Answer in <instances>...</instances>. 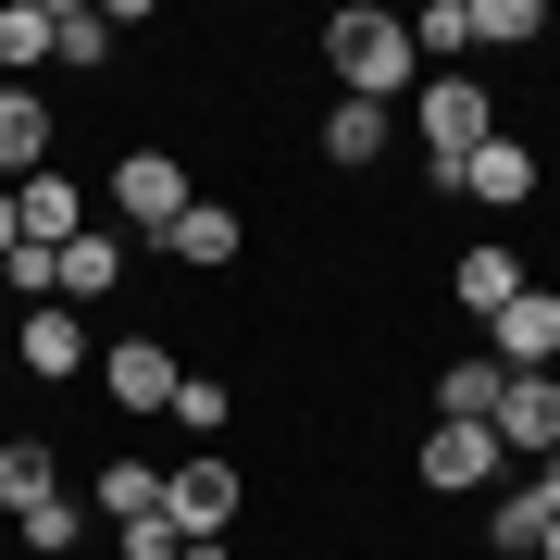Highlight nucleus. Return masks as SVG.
I'll return each instance as SVG.
<instances>
[{"instance_id": "f257e3e1", "label": "nucleus", "mask_w": 560, "mask_h": 560, "mask_svg": "<svg viewBox=\"0 0 560 560\" xmlns=\"http://www.w3.org/2000/svg\"><path fill=\"white\" fill-rule=\"evenodd\" d=\"M324 62H337V88H349V101H374V113H386V101L411 88V62H423V50H411V25H399V13L349 0V13L324 25Z\"/></svg>"}, {"instance_id": "f03ea898", "label": "nucleus", "mask_w": 560, "mask_h": 560, "mask_svg": "<svg viewBox=\"0 0 560 560\" xmlns=\"http://www.w3.org/2000/svg\"><path fill=\"white\" fill-rule=\"evenodd\" d=\"M411 125H423V150H436V175H460L486 138H499V113H486V88L474 75H436V88H411Z\"/></svg>"}, {"instance_id": "7ed1b4c3", "label": "nucleus", "mask_w": 560, "mask_h": 560, "mask_svg": "<svg viewBox=\"0 0 560 560\" xmlns=\"http://www.w3.org/2000/svg\"><path fill=\"white\" fill-rule=\"evenodd\" d=\"M162 523H175V536H224V523H237V460L187 448L175 474H162Z\"/></svg>"}, {"instance_id": "20e7f679", "label": "nucleus", "mask_w": 560, "mask_h": 560, "mask_svg": "<svg viewBox=\"0 0 560 560\" xmlns=\"http://www.w3.org/2000/svg\"><path fill=\"white\" fill-rule=\"evenodd\" d=\"M486 436H499V460H548V448H560V374H511Z\"/></svg>"}, {"instance_id": "39448f33", "label": "nucleus", "mask_w": 560, "mask_h": 560, "mask_svg": "<svg viewBox=\"0 0 560 560\" xmlns=\"http://www.w3.org/2000/svg\"><path fill=\"white\" fill-rule=\"evenodd\" d=\"M113 212H125V224H150V237H162V224L187 212V162H175V150H138V162L113 175Z\"/></svg>"}, {"instance_id": "423d86ee", "label": "nucleus", "mask_w": 560, "mask_h": 560, "mask_svg": "<svg viewBox=\"0 0 560 560\" xmlns=\"http://www.w3.org/2000/svg\"><path fill=\"white\" fill-rule=\"evenodd\" d=\"M486 361H499V374H548V361H560V300H548V287H523V300L499 312V349H486Z\"/></svg>"}, {"instance_id": "0eeeda50", "label": "nucleus", "mask_w": 560, "mask_h": 560, "mask_svg": "<svg viewBox=\"0 0 560 560\" xmlns=\"http://www.w3.org/2000/svg\"><path fill=\"white\" fill-rule=\"evenodd\" d=\"M486 474H499V436H486V423H436V436H423V486H436V499H474Z\"/></svg>"}, {"instance_id": "6e6552de", "label": "nucleus", "mask_w": 560, "mask_h": 560, "mask_svg": "<svg viewBox=\"0 0 560 560\" xmlns=\"http://www.w3.org/2000/svg\"><path fill=\"white\" fill-rule=\"evenodd\" d=\"M101 374H113V399H125V411H175V349H162V337H113Z\"/></svg>"}, {"instance_id": "1a4fd4ad", "label": "nucleus", "mask_w": 560, "mask_h": 560, "mask_svg": "<svg viewBox=\"0 0 560 560\" xmlns=\"http://www.w3.org/2000/svg\"><path fill=\"white\" fill-rule=\"evenodd\" d=\"M13 349H25V374H50V386H62V374H88V324L62 312V300L25 312V324H13Z\"/></svg>"}, {"instance_id": "9d476101", "label": "nucleus", "mask_w": 560, "mask_h": 560, "mask_svg": "<svg viewBox=\"0 0 560 560\" xmlns=\"http://www.w3.org/2000/svg\"><path fill=\"white\" fill-rule=\"evenodd\" d=\"M25 175H50V113H38V88H0V187H25Z\"/></svg>"}, {"instance_id": "9b49d317", "label": "nucleus", "mask_w": 560, "mask_h": 560, "mask_svg": "<svg viewBox=\"0 0 560 560\" xmlns=\"http://www.w3.org/2000/svg\"><path fill=\"white\" fill-rule=\"evenodd\" d=\"M460 187H474L486 212H523V200H536V150H511V138H486L474 162H460Z\"/></svg>"}, {"instance_id": "f8f14e48", "label": "nucleus", "mask_w": 560, "mask_h": 560, "mask_svg": "<svg viewBox=\"0 0 560 560\" xmlns=\"http://www.w3.org/2000/svg\"><path fill=\"white\" fill-rule=\"evenodd\" d=\"M50 499H62V460L38 436H0V511L25 523V511H50Z\"/></svg>"}, {"instance_id": "ddd939ff", "label": "nucleus", "mask_w": 560, "mask_h": 560, "mask_svg": "<svg viewBox=\"0 0 560 560\" xmlns=\"http://www.w3.org/2000/svg\"><path fill=\"white\" fill-rule=\"evenodd\" d=\"M162 249H175L187 275H212V261H237V212H224V200H187L175 224H162Z\"/></svg>"}, {"instance_id": "4468645a", "label": "nucleus", "mask_w": 560, "mask_h": 560, "mask_svg": "<svg viewBox=\"0 0 560 560\" xmlns=\"http://www.w3.org/2000/svg\"><path fill=\"white\" fill-rule=\"evenodd\" d=\"M523 300V261L499 249V237H486V249H460V312H486V324H499Z\"/></svg>"}, {"instance_id": "2eb2a0df", "label": "nucleus", "mask_w": 560, "mask_h": 560, "mask_svg": "<svg viewBox=\"0 0 560 560\" xmlns=\"http://www.w3.org/2000/svg\"><path fill=\"white\" fill-rule=\"evenodd\" d=\"M50 287H62V300H113V287H125V237H75L50 261Z\"/></svg>"}, {"instance_id": "dca6fc26", "label": "nucleus", "mask_w": 560, "mask_h": 560, "mask_svg": "<svg viewBox=\"0 0 560 560\" xmlns=\"http://www.w3.org/2000/svg\"><path fill=\"white\" fill-rule=\"evenodd\" d=\"M499 386H511V374H499L486 349H474V361H448V386H436V423H499Z\"/></svg>"}, {"instance_id": "f3484780", "label": "nucleus", "mask_w": 560, "mask_h": 560, "mask_svg": "<svg viewBox=\"0 0 560 560\" xmlns=\"http://www.w3.org/2000/svg\"><path fill=\"white\" fill-rule=\"evenodd\" d=\"M101 511H113V523H150V511H162V460H138V448L101 460Z\"/></svg>"}, {"instance_id": "a211bd4d", "label": "nucleus", "mask_w": 560, "mask_h": 560, "mask_svg": "<svg viewBox=\"0 0 560 560\" xmlns=\"http://www.w3.org/2000/svg\"><path fill=\"white\" fill-rule=\"evenodd\" d=\"M38 50H50V0H0V88H13Z\"/></svg>"}, {"instance_id": "6ab92c4d", "label": "nucleus", "mask_w": 560, "mask_h": 560, "mask_svg": "<svg viewBox=\"0 0 560 560\" xmlns=\"http://www.w3.org/2000/svg\"><path fill=\"white\" fill-rule=\"evenodd\" d=\"M548 38V0H474V50H523Z\"/></svg>"}, {"instance_id": "aec40b11", "label": "nucleus", "mask_w": 560, "mask_h": 560, "mask_svg": "<svg viewBox=\"0 0 560 560\" xmlns=\"http://www.w3.org/2000/svg\"><path fill=\"white\" fill-rule=\"evenodd\" d=\"M386 138H399V113H374V101H337V125H324V150H337V162H374Z\"/></svg>"}, {"instance_id": "412c9836", "label": "nucleus", "mask_w": 560, "mask_h": 560, "mask_svg": "<svg viewBox=\"0 0 560 560\" xmlns=\"http://www.w3.org/2000/svg\"><path fill=\"white\" fill-rule=\"evenodd\" d=\"M50 50L101 75V50H113V13H88V0H62V13H50Z\"/></svg>"}, {"instance_id": "4be33fe9", "label": "nucleus", "mask_w": 560, "mask_h": 560, "mask_svg": "<svg viewBox=\"0 0 560 560\" xmlns=\"http://www.w3.org/2000/svg\"><path fill=\"white\" fill-rule=\"evenodd\" d=\"M411 50H474V0H423V13H411Z\"/></svg>"}, {"instance_id": "5701e85b", "label": "nucleus", "mask_w": 560, "mask_h": 560, "mask_svg": "<svg viewBox=\"0 0 560 560\" xmlns=\"http://www.w3.org/2000/svg\"><path fill=\"white\" fill-rule=\"evenodd\" d=\"M548 523H560V511H548V486H523V499H499V523H486V536H499V548H536Z\"/></svg>"}, {"instance_id": "b1692460", "label": "nucleus", "mask_w": 560, "mask_h": 560, "mask_svg": "<svg viewBox=\"0 0 560 560\" xmlns=\"http://www.w3.org/2000/svg\"><path fill=\"white\" fill-rule=\"evenodd\" d=\"M75 536H88V511H75V499H50V511H25V548H50V560H62V548H75Z\"/></svg>"}, {"instance_id": "393cba45", "label": "nucleus", "mask_w": 560, "mask_h": 560, "mask_svg": "<svg viewBox=\"0 0 560 560\" xmlns=\"http://www.w3.org/2000/svg\"><path fill=\"white\" fill-rule=\"evenodd\" d=\"M175 423H187V436H212V423H224V386H212V374H175Z\"/></svg>"}, {"instance_id": "a878e982", "label": "nucleus", "mask_w": 560, "mask_h": 560, "mask_svg": "<svg viewBox=\"0 0 560 560\" xmlns=\"http://www.w3.org/2000/svg\"><path fill=\"white\" fill-rule=\"evenodd\" d=\"M113 536H125V560H175V548H187V536H175L162 511H150V523H113Z\"/></svg>"}, {"instance_id": "bb28decb", "label": "nucleus", "mask_w": 560, "mask_h": 560, "mask_svg": "<svg viewBox=\"0 0 560 560\" xmlns=\"http://www.w3.org/2000/svg\"><path fill=\"white\" fill-rule=\"evenodd\" d=\"M13 237H25V224H13V187H0V261H13Z\"/></svg>"}, {"instance_id": "cd10ccee", "label": "nucleus", "mask_w": 560, "mask_h": 560, "mask_svg": "<svg viewBox=\"0 0 560 560\" xmlns=\"http://www.w3.org/2000/svg\"><path fill=\"white\" fill-rule=\"evenodd\" d=\"M536 486H548V511H560V448H548V460H536Z\"/></svg>"}, {"instance_id": "c85d7f7f", "label": "nucleus", "mask_w": 560, "mask_h": 560, "mask_svg": "<svg viewBox=\"0 0 560 560\" xmlns=\"http://www.w3.org/2000/svg\"><path fill=\"white\" fill-rule=\"evenodd\" d=\"M175 560H224V536H187V548H175Z\"/></svg>"}, {"instance_id": "c756f323", "label": "nucleus", "mask_w": 560, "mask_h": 560, "mask_svg": "<svg viewBox=\"0 0 560 560\" xmlns=\"http://www.w3.org/2000/svg\"><path fill=\"white\" fill-rule=\"evenodd\" d=\"M536 548H548V560H560V523H548V536H536Z\"/></svg>"}]
</instances>
